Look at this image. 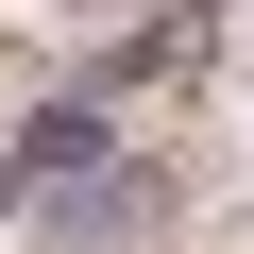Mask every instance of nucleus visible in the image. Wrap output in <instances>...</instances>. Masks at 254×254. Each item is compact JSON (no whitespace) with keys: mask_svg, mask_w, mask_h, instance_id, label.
<instances>
[{"mask_svg":"<svg viewBox=\"0 0 254 254\" xmlns=\"http://www.w3.org/2000/svg\"><path fill=\"white\" fill-rule=\"evenodd\" d=\"M17 220H34L51 254H119V237H153V220H170V170H153V153H102L85 187H51V203H17Z\"/></svg>","mask_w":254,"mask_h":254,"instance_id":"1","label":"nucleus"},{"mask_svg":"<svg viewBox=\"0 0 254 254\" xmlns=\"http://www.w3.org/2000/svg\"><path fill=\"white\" fill-rule=\"evenodd\" d=\"M102 153H136V136H119V102H102V85H51V102L17 119V136H0V170H17V203H51V187H85Z\"/></svg>","mask_w":254,"mask_h":254,"instance_id":"2","label":"nucleus"},{"mask_svg":"<svg viewBox=\"0 0 254 254\" xmlns=\"http://www.w3.org/2000/svg\"><path fill=\"white\" fill-rule=\"evenodd\" d=\"M203 51H220V17H153V34H102V51H85V85H102V102H136V85H187Z\"/></svg>","mask_w":254,"mask_h":254,"instance_id":"3","label":"nucleus"},{"mask_svg":"<svg viewBox=\"0 0 254 254\" xmlns=\"http://www.w3.org/2000/svg\"><path fill=\"white\" fill-rule=\"evenodd\" d=\"M0 220H17V170H0Z\"/></svg>","mask_w":254,"mask_h":254,"instance_id":"4","label":"nucleus"}]
</instances>
